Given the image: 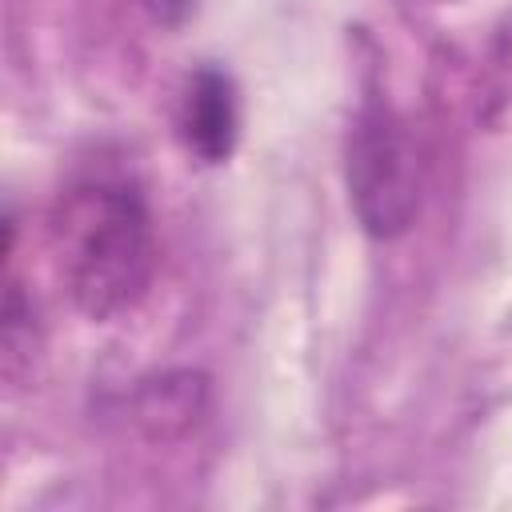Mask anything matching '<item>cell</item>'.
<instances>
[{"label":"cell","mask_w":512,"mask_h":512,"mask_svg":"<svg viewBox=\"0 0 512 512\" xmlns=\"http://www.w3.org/2000/svg\"><path fill=\"white\" fill-rule=\"evenodd\" d=\"M52 248L72 304L92 320L128 312L156 264L144 196L120 180L72 188L52 216Z\"/></svg>","instance_id":"1"},{"label":"cell","mask_w":512,"mask_h":512,"mask_svg":"<svg viewBox=\"0 0 512 512\" xmlns=\"http://www.w3.org/2000/svg\"><path fill=\"white\" fill-rule=\"evenodd\" d=\"M348 196L356 208V220L364 224L368 236L392 240L408 232L420 208V180H424V160L416 148V136L408 124L380 108L368 104L348 136Z\"/></svg>","instance_id":"2"},{"label":"cell","mask_w":512,"mask_h":512,"mask_svg":"<svg viewBox=\"0 0 512 512\" xmlns=\"http://www.w3.org/2000/svg\"><path fill=\"white\" fill-rule=\"evenodd\" d=\"M240 136V108L228 72L200 68L180 100V140L200 164H224Z\"/></svg>","instance_id":"3"},{"label":"cell","mask_w":512,"mask_h":512,"mask_svg":"<svg viewBox=\"0 0 512 512\" xmlns=\"http://www.w3.org/2000/svg\"><path fill=\"white\" fill-rule=\"evenodd\" d=\"M208 408V376L204 372H160L140 380L132 396V420L148 440H180L188 436Z\"/></svg>","instance_id":"4"},{"label":"cell","mask_w":512,"mask_h":512,"mask_svg":"<svg viewBox=\"0 0 512 512\" xmlns=\"http://www.w3.org/2000/svg\"><path fill=\"white\" fill-rule=\"evenodd\" d=\"M36 352V340H32V308L24 304L20 288L8 284V296H4V376L16 380L20 372V360Z\"/></svg>","instance_id":"5"},{"label":"cell","mask_w":512,"mask_h":512,"mask_svg":"<svg viewBox=\"0 0 512 512\" xmlns=\"http://www.w3.org/2000/svg\"><path fill=\"white\" fill-rule=\"evenodd\" d=\"M144 8H148L160 24H180V20L196 8V0H144Z\"/></svg>","instance_id":"6"}]
</instances>
